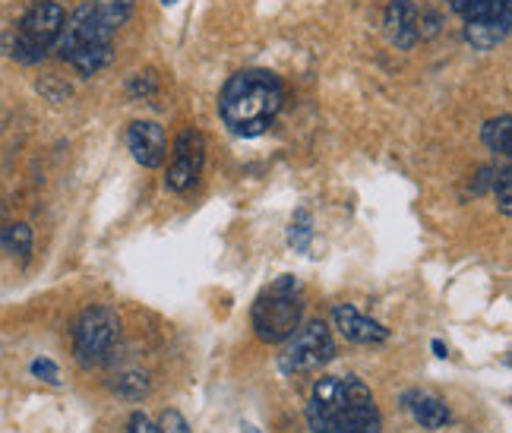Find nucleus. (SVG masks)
<instances>
[{"mask_svg":"<svg viewBox=\"0 0 512 433\" xmlns=\"http://www.w3.org/2000/svg\"><path fill=\"white\" fill-rule=\"evenodd\" d=\"M244 433H256V427H250V424H244Z\"/></svg>","mask_w":512,"mask_h":433,"instance_id":"nucleus-26","label":"nucleus"},{"mask_svg":"<svg viewBox=\"0 0 512 433\" xmlns=\"http://www.w3.org/2000/svg\"><path fill=\"white\" fill-rule=\"evenodd\" d=\"M32 373H35V377H42L45 383H61V373H57V367L48 358L32 361Z\"/></svg>","mask_w":512,"mask_h":433,"instance_id":"nucleus-22","label":"nucleus"},{"mask_svg":"<svg viewBox=\"0 0 512 433\" xmlns=\"http://www.w3.org/2000/svg\"><path fill=\"white\" fill-rule=\"evenodd\" d=\"M64 23H67V13L61 4H54V0H38V4L23 16L19 29L10 35L7 54L23 64L42 61L45 51L51 45H57V38L64 32Z\"/></svg>","mask_w":512,"mask_h":433,"instance_id":"nucleus-4","label":"nucleus"},{"mask_svg":"<svg viewBox=\"0 0 512 433\" xmlns=\"http://www.w3.org/2000/svg\"><path fill=\"white\" fill-rule=\"evenodd\" d=\"M386 32H389V42L408 51L415 48L418 42V7L408 4V0H392L386 7Z\"/></svg>","mask_w":512,"mask_h":433,"instance_id":"nucleus-11","label":"nucleus"},{"mask_svg":"<svg viewBox=\"0 0 512 433\" xmlns=\"http://www.w3.org/2000/svg\"><path fill=\"white\" fill-rule=\"evenodd\" d=\"M373 402V392L354 377H323L313 386V396L307 405V424L313 433H336L339 418L348 408Z\"/></svg>","mask_w":512,"mask_h":433,"instance_id":"nucleus-5","label":"nucleus"},{"mask_svg":"<svg viewBox=\"0 0 512 433\" xmlns=\"http://www.w3.org/2000/svg\"><path fill=\"white\" fill-rule=\"evenodd\" d=\"M57 45H61V57L76 73L92 76L111 61L114 29L95 13L92 4H83L64 23V32L57 38Z\"/></svg>","mask_w":512,"mask_h":433,"instance_id":"nucleus-2","label":"nucleus"},{"mask_svg":"<svg viewBox=\"0 0 512 433\" xmlns=\"http://www.w3.org/2000/svg\"><path fill=\"white\" fill-rule=\"evenodd\" d=\"M130 433H159V427H155L143 411H136V415L130 418Z\"/></svg>","mask_w":512,"mask_h":433,"instance_id":"nucleus-23","label":"nucleus"},{"mask_svg":"<svg viewBox=\"0 0 512 433\" xmlns=\"http://www.w3.org/2000/svg\"><path fill=\"white\" fill-rule=\"evenodd\" d=\"M332 323L342 332L348 342H358V345H377L389 339V329L377 320L364 317L358 307L351 304H336L332 307Z\"/></svg>","mask_w":512,"mask_h":433,"instance_id":"nucleus-9","label":"nucleus"},{"mask_svg":"<svg viewBox=\"0 0 512 433\" xmlns=\"http://www.w3.org/2000/svg\"><path fill=\"white\" fill-rule=\"evenodd\" d=\"M146 389H149V383H146L143 373H127V377L117 380V392L127 396V399H143Z\"/></svg>","mask_w":512,"mask_h":433,"instance_id":"nucleus-20","label":"nucleus"},{"mask_svg":"<svg viewBox=\"0 0 512 433\" xmlns=\"http://www.w3.org/2000/svg\"><path fill=\"white\" fill-rule=\"evenodd\" d=\"M509 35V23H503V19H468L465 23V38L471 48L478 51H490L506 42Z\"/></svg>","mask_w":512,"mask_h":433,"instance_id":"nucleus-13","label":"nucleus"},{"mask_svg":"<svg viewBox=\"0 0 512 433\" xmlns=\"http://www.w3.org/2000/svg\"><path fill=\"white\" fill-rule=\"evenodd\" d=\"M0 247H7L10 253H19V257H29L32 253V228L23 222L0 228Z\"/></svg>","mask_w":512,"mask_h":433,"instance_id":"nucleus-17","label":"nucleus"},{"mask_svg":"<svg viewBox=\"0 0 512 433\" xmlns=\"http://www.w3.org/2000/svg\"><path fill=\"white\" fill-rule=\"evenodd\" d=\"M288 241L298 253H307L310 250V241H313V219L307 209H298L291 219V231H288Z\"/></svg>","mask_w":512,"mask_h":433,"instance_id":"nucleus-18","label":"nucleus"},{"mask_svg":"<svg viewBox=\"0 0 512 433\" xmlns=\"http://www.w3.org/2000/svg\"><path fill=\"white\" fill-rule=\"evenodd\" d=\"M512 121H509V114H500L497 121H487L484 124V143H487V149L490 152H497V155H503V159H509V149H512V127H509Z\"/></svg>","mask_w":512,"mask_h":433,"instance_id":"nucleus-15","label":"nucleus"},{"mask_svg":"<svg viewBox=\"0 0 512 433\" xmlns=\"http://www.w3.org/2000/svg\"><path fill=\"white\" fill-rule=\"evenodd\" d=\"M121 336V320L111 307H86L73 329V351L83 367H98L108 361L114 342Z\"/></svg>","mask_w":512,"mask_h":433,"instance_id":"nucleus-6","label":"nucleus"},{"mask_svg":"<svg viewBox=\"0 0 512 433\" xmlns=\"http://www.w3.org/2000/svg\"><path fill=\"white\" fill-rule=\"evenodd\" d=\"M95 13L105 19V23L117 32L121 29L127 19L133 16V10H136V0H95Z\"/></svg>","mask_w":512,"mask_h":433,"instance_id":"nucleus-16","label":"nucleus"},{"mask_svg":"<svg viewBox=\"0 0 512 433\" xmlns=\"http://www.w3.org/2000/svg\"><path fill=\"white\" fill-rule=\"evenodd\" d=\"M159 433H190V424L184 421L181 411L168 408L162 415V421H159Z\"/></svg>","mask_w":512,"mask_h":433,"instance_id":"nucleus-21","label":"nucleus"},{"mask_svg":"<svg viewBox=\"0 0 512 433\" xmlns=\"http://www.w3.org/2000/svg\"><path fill=\"white\" fill-rule=\"evenodd\" d=\"M380 430H383V418L373 402L348 408L336 424V433H380Z\"/></svg>","mask_w":512,"mask_h":433,"instance_id":"nucleus-14","label":"nucleus"},{"mask_svg":"<svg viewBox=\"0 0 512 433\" xmlns=\"http://www.w3.org/2000/svg\"><path fill=\"white\" fill-rule=\"evenodd\" d=\"M433 351H437V358H446V354H449L443 342H433Z\"/></svg>","mask_w":512,"mask_h":433,"instance_id":"nucleus-25","label":"nucleus"},{"mask_svg":"<svg viewBox=\"0 0 512 433\" xmlns=\"http://www.w3.org/2000/svg\"><path fill=\"white\" fill-rule=\"evenodd\" d=\"M206 162V140L200 130H181V136L174 140V159L168 165V177H165V187L171 193H184L190 190L196 181H200V171Z\"/></svg>","mask_w":512,"mask_h":433,"instance_id":"nucleus-8","label":"nucleus"},{"mask_svg":"<svg viewBox=\"0 0 512 433\" xmlns=\"http://www.w3.org/2000/svg\"><path fill=\"white\" fill-rule=\"evenodd\" d=\"M332 358H336L332 332L326 329V323L313 320L288 339L285 351L279 354V367H282V373H310V370H320L323 364H329Z\"/></svg>","mask_w":512,"mask_h":433,"instance_id":"nucleus-7","label":"nucleus"},{"mask_svg":"<svg viewBox=\"0 0 512 433\" xmlns=\"http://www.w3.org/2000/svg\"><path fill=\"white\" fill-rule=\"evenodd\" d=\"M494 193H497V203H500V212L509 215L512 212V171L509 165L497 174V181H494Z\"/></svg>","mask_w":512,"mask_h":433,"instance_id":"nucleus-19","label":"nucleus"},{"mask_svg":"<svg viewBox=\"0 0 512 433\" xmlns=\"http://www.w3.org/2000/svg\"><path fill=\"white\" fill-rule=\"evenodd\" d=\"M301 317H304L301 282L291 279V275H282L253 304V329L269 345L288 342L301 329Z\"/></svg>","mask_w":512,"mask_h":433,"instance_id":"nucleus-3","label":"nucleus"},{"mask_svg":"<svg viewBox=\"0 0 512 433\" xmlns=\"http://www.w3.org/2000/svg\"><path fill=\"white\" fill-rule=\"evenodd\" d=\"M405 405H408V411H411V418H415L421 427H427V430H440V427H446L449 424V408H446V402L443 399H437V396H430V392H408L405 396Z\"/></svg>","mask_w":512,"mask_h":433,"instance_id":"nucleus-12","label":"nucleus"},{"mask_svg":"<svg viewBox=\"0 0 512 433\" xmlns=\"http://www.w3.org/2000/svg\"><path fill=\"white\" fill-rule=\"evenodd\" d=\"M282 102L285 89L279 76L269 70H244L225 83L219 95V114L234 136H260L272 127Z\"/></svg>","mask_w":512,"mask_h":433,"instance_id":"nucleus-1","label":"nucleus"},{"mask_svg":"<svg viewBox=\"0 0 512 433\" xmlns=\"http://www.w3.org/2000/svg\"><path fill=\"white\" fill-rule=\"evenodd\" d=\"M127 146L133 152V159L140 162L143 168H159L165 162V130L155 124V121H136L127 130Z\"/></svg>","mask_w":512,"mask_h":433,"instance_id":"nucleus-10","label":"nucleus"},{"mask_svg":"<svg viewBox=\"0 0 512 433\" xmlns=\"http://www.w3.org/2000/svg\"><path fill=\"white\" fill-rule=\"evenodd\" d=\"M446 4H449V10H452V13H459V16H462L471 4H475V0H446Z\"/></svg>","mask_w":512,"mask_h":433,"instance_id":"nucleus-24","label":"nucleus"},{"mask_svg":"<svg viewBox=\"0 0 512 433\" xmlns=\"http://www.w3.org/2000/svg\"><path fill=\"white\" fill-rule=\"evenodd\" d=\"M162 4H165V7H171V4H177V0H162Z\"/></svg>","mask_w":512,"mask_h":433,"instance_id":"nucleus-27","label":"nucleus"}]
</instances>
